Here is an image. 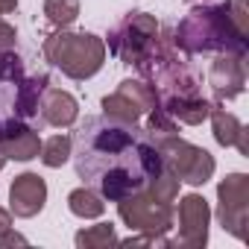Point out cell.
Returning a JSON list of instances; mask_svg holds the SVG:
<instances>
[{
  "mask_svg": "<svg viewBox=\"0 0 249 249\" xmlns=\"http://www.w3.org/2000/svg\"><path fill=\"white\" fill-rule=\"evenodd\" d=\"M234 147H237V153H240V156H249V129H246V126L240 129V135H237Z\"/></svg>",
  "mask_w": 249,
  "mask_h": 249,
  "instance_id": "d4e9b609",
  "label": "cell"
},
{
  "mask_svg": "<svg viewBox=\"0 0 249 249\" xmlns=\"http://www.w3.org/2000/svg\"><path fill=\"white\" fill-rule=\"evenodd\" d=\"M208 117H211L214 141H217L220 147H234V141H237V135H240V129H243V123H240L231 111H226L220 103H211Z\"/></svg>",
  "mask_w": 249,
  "mask_h": 249,
  "instance_id": "9a60e30c",
  "label": "cell"
},
{
  "mask_svg": "<svg viewBox=\"0 0 249 249\" xmlns=\"http://www.w3.org/2000/svg\"><path fill=\"white\" fill-rule=\"evenodd\" d=\"M47 85H50V76H47V73L24 76V82H21V88H18V97H15L12 114L21 117V120L38 117V103H41V94L47 91Z\"/></svg>",
  "mask_w": 249,
  "mask_h": 249,
  "instance_id": "5bb4252c",
  "label": "cell"
},
{
  "mask_svg": "<svg viewBox=\"0 0 249 249\" xmlns=\"http://www.w3.org/2000/svg\"><path fill=\"white\" fill-rule=\"evenodd\" d=\"M173 220H179V234L173 246H188V249H202L208 243V226H211V205L199 194H185L176 199Z\"/></svg>",
  "mask_w": 249,
  "mask_h": 249,
  "instance_id": "ba28073f",
  "label": "cell"
},
{
  "mask_svg": "<svg viewBox=\"0 0 249 249\" xmlns=\"http://www.w3.org/2000/svg\"><path fill=\"white\" fill-rule=\"evenodd\" d=\"M159 153H161V164L185 185L191 188H199L205 185L214 170H217V161L208 150L196 147V144H188L182 141L179 135H153Z\"/></svg>",
  "mask_w": 249,
  "mask_h": 249,
  "instance_id": "277c9868",
  "label": "cell"
},
{
  "mask_svg": "<svg viewBox=\"0 0 249 249\" xmlns=\"http://www.w3.org/2000/svg\"><path fill=\"white\" fill-rule=\"evenodd\" d=\"M6 47H18V30L0 18V50H6Z\"/></svg>",
  "mask_w": 249,
  "mask_h": 249,
  "instance_id": "7402d4cb",
  "label": "cell"
},
{
  "mask_svg": "<svg viewBox=\"0 0 249 249\" xmlns=\"http://www.w3.org/2000/svg\"><path fill=\"white\" fill-rule=\"evenodd\" d=\"M38 114H41L44 123H50V126L65 129V126H73V123H76V117H79V103H76L73 94L47 85V91L41 94V103H38Z\"/></svg>",
  "mask_w": 249,
  "mask_h": 249,
  "instance_id": "7c38bea8",
  "label": "cell"
},
{
  "mask_svg": "<svg viewBox=\"0 0 249 249\" xmlns=\"http://www.w3.org/2000/svg\"><path fill=\"white\" fill-rule=\"evenodd\" d=\"M44 15L56 30H68L79 18V0H44Z\"/></svg>",
  "mask_w": 249,
  "mask_h": 249,
  "instance_id": "d6986e66",
  "label": "cell"
},
{
  "mask_svg": "<svg viewBox=\"0 0 249 249\" xmlns=\"http://www.w3.org/2000/svg\"><path fill=\"white\" fill-rule=\"evenodd\" d=\"M173 44L188 53H237L246 56L249 50V33L234 21L231 12V0L223 3H211V6H194L179 27L170 30Z\"/></svg>",
  "mask_w": 249,
  "mask_h": 249,
  "instance_id": "7a4b0ae2",
  "label": "cell"
},
{
  "mask_svg": "<svg viewBox=\"0 0 249 249\" xmlns=\"http://www.w3.org/2000/svg\"><path fill=\"white\" fill-rule=\"evenodd\" d=\"M73 243L79 249H106V246H114L117 243V234H114V226L111 223H97V226H88V229L76 231Z\"/></svg>",
  "mask_w": 249,
  "mask_h": 249,
  "instance_id": "ac0fdd59",
  "label": "cell"
},
{
  "mask_svg": "<svg viewBox=\"0 0 249 249\" xmlns=\"http://www.w3.org/2000/svg\"><path fill=\"white\" fill-rule=\"evenodd\" d=\"M217 220L220 226L234 234L237 240H246L249 226V176L246 173H229L217 185Z\"/></svg>",
  "mask_w": 249,
  "mask_h": 249,
  "instance_id": "52a82bcc",
  "label": "cell"
},
{
  "mask_svg": "<svg viewBox=\"0 0 249 249\" xmlns=\"http://www.w3.org/2000/svg\"><path fill=\"white\" fill-rule=\"evenodd\" d=\"M68 208H71L73 217L94 220V217H100V214L106 211V202H103L100 194H94V191L85 185V188H76V191L68 194Z\"/></svg>",
  "mask_w": 249,
  "mask_h": 249,
  "instance_id": "e0dca14e",
  "label": "cell"
},
{
  "mask_svg": "<svg viewBox=\"0 0 249 249\" xmlns=\"http://www.w3.org/2000/svg\"><path fill=\"white\" fill-rule=\"evenodd\" d=\"M147 132L150 135H179V123L164 111V108H153L150 111V123H147Z\"/></svg>",
  "mask_w": 249,
  "mask_h": 249,
  "instance_id": "44dd1931",
  "label": "cell"
},
{
  "mask_svg": "<svg viewBox=\"0 0 249 249\" xmlns=\"http://www.w3.org/2000/svg\"><path fill=\"white\" fill-rule=\"evenodd\" d=\"M0 153L6 159H15V161H33L41 153V138L27 120H21L18 126L0 141Z\"/></svg>",
  "mask_w": 249,
  "mask_h": 249,
  "instance_id": "4fadbf2b",
  "label": "cell"
},
{
  "mask_svg": "<svg viewBox=\"0 0 249 249\" xmlns=\"http://www.w3.org/2000/svg\"><path fill=\"white\" fill-rule=\"evenodd\" d=\"M71 156L76 176L108 202H120L141 191L164 167L161 153L144 126L108 114L85 117L71 138Z\"/></svg>",
  "mask_w": 249,
  "mask_h": 249,
  "instance_id": "6da1fadb",
  "label": "cell"
},
{
  "mask_svg": "<svg viewBox=\"0 0 249 249\" xmlns=\"http://www.w3.org/2000/svg\"><path fill=\"white\" fill-rule=\"evenodd\" d=\"M103 114L114 117V120H123V123H138L144 117V108L129 97V94H123L120 88L108 97H103Z\"/></svg>",
  "mask_w": 249,
  "mask_h": 249,
  "instance_id": "2e32d148",
  "label": "cell"
},
{
  "mask_svg": "<svg viewBox=\"0 0 249 249\" xmlns=\"http://www.w3.org/2000/svg\"><path fill=\"white\" fill-rule=\"evenodd\" d=\"M41 164L44 167H62L68 159H71V138L68 135H53L41 144V153H38Z\"/></svg>",
  "mask_w": 249,
  "mask_h": 249,
  "instance_id": "ffe728a7",
  "label": "cell"
},
{
  "mask_svg": "<svg viewBox=\"0 0 249 249\" xmlns=\"http://www.w3.org/2000/svg\"><path fill=\"white\" fill-rule=\"evenodd\" d=\"M30 240L24 237V234H18V231H12V229H6L3 234H0V249H6V246H27Z\"/></svg>",
  "mask_w": 249,
  "mask_h": 249,
  "instance_id": "603a6c76",
  "label": "cell"
},
{
  "mask_svg": "<svg viewBox=\"0 0 249 249\" xmlns=\"http://www.w3.org/2000/svg\"><path fill=\"white\" fill-rule=\"evenodd\" d=\"M6 161H9V159H6L3 153H0V170H3V167H6Z\"/></svg>",
  "mask_w": 249,
  "mask_h": 249,
  "instance_id": "83f0119b",
  "label": "cell"
},
{
  "mask_svg": "<svg viewBox=\"0 0 249 249\" xmlns=\"http://www.w3.org/2000/svg\"><path fill=\"white\" fill-rule=\"evenodd\" d=\"M6 229H12V211H6V208H0V234H3Z\"/></svg>",
  "mask_w": 249,
  "mask_h": 249,
  "instance_id": "484cf974",
  "label": "cell"
},
{
  "mask_svg": "<svg viewBox=\"0 0 249 249\" xmlns=\"http://www.w3.org/2000/svg\"><path fill=\"white\" fill-rule=\"evenodd\" d=\"M185 3H196V0H185Z\"/></svg>",
  "mask_w": 249,
  "mask_h": 249,
  "instance_id": "f1b7e54d",
  "label": "cell"
},
{
  "mask_svg": "<svg viewBox=\"0 0 249 249\" xmlns=\"http://www.w3.org/2000/svg\"><path fill=\"white\" fill-rule=\"evenodd\" d=\"M106 41L94 33H71V30H56L53 36L44 38V59L59 68L68 79L85 82L94 73H100L106 62Z\"/></svg>",
  "mask_w": 249,
  "mask_h": 249,
  "instance_id": "3957f363",
  "label": "cell"
},
{
  "mask_svg": "<svg viewBox=\"0 0 249 249\" xmlns=\"http://www.w3.org/2000/svg\"><path fill=\"white\" fill-rule=\"evenodd\" d=\"M24 76H27V62L18 53V47L0 50V114H12Z\"/></svg>",
  "mask_w": 249,
  "mask_h": 249,
  "instance_id": "8fae6325",
  "label": "cell"
},
{
  "mask_svg": "<svg viewBox=\"0 0 249 249\" xmlns=\"http://www.w3.org/2000/svg\"><path fill=\"white\" fill-rule=\"evenodd\" d=\"M21 123V117H15V114H0V141H3L15 126Z\"/></svg>",
  "mask_w": 249,
  "mask_h": 249,
  "instance_id": "cb8c5ba5",
  "label": "cell"
},
{
  "mask_svg": "<svg viewBox=\"0 0 249 249\" xmlns=\"http://www.w3.org/2000/svg\"><path fill=\"white\" fill-rule=\"evenodd\" d=\"M246 56L237 53H217L208 71V85L214 88L217 100H234L246 91Z\"/></svg>",
  "mask_w": 249,
  "mask_h": 249,
  "instance_id": "9c48e42d",
  "label": "cell"
},
{
  "mask_svg": "<svg viewBox=\"0 0 249 249\" xmlns=\"http://www.w3.org/2000/svg\"><path fill=\"white\" fill-rule=\"evenodd\" d=\"M18 9V0H0V18L3 15H12Z\"/></svg>",
  "mask_w": 249,
  "mask_h": 249,
  "instance_id": "4316f807",
  "label": "cell"
},
{
  "mask_svg": "<svg viewBox=\"0 0 249 249\" xmlns=\"http://www.w3.org/2000/svg\"><path fill=\"white\" fill-rule=\"evenodd\" d=\"M173 211H176V202H164L147 185L117 202L120 220L132 231H147V234H167L173 229Z\"/></svg>",
  "mask_w": 249,
  "mask_h": 249,
  "instance_id": "8992f818",
  "label": "cell"
},
{
  "mask_svg": "<svg viewBox=\"0 0 249 249\" xmlns=\"http://www.w3.org/2000/svg\"><path fill=\"white\" fill-rule=\"evenodd\" d=\"M47 202V182L38 173H21L9 188V211L15 217H36Z\"/></svg>",
  "mask_w": 249,
  "mask_h": 249,
  "instance_id": "30bf717a",
  "label": "cell"
},
{
  "mask_svg": "<svg viewBox=\"0 0 249 249\" xmlns=\"http://www.w3.org/2000/svg\"><path fill=\"white\" fill-rule=\"evenodd\" d=\"M156 36H159L156 18L147 15V12H141V9H135V12H126V15L114 24V30L108 33L106 50L114 59H120L123 65H132L135 68L147 56V50L153 47Z\"/></svg>",
  "mask_w": 249,
  "mask_h": 249,
  "instance_id": "5b68a950",
  "label": "cell"
}]
</instances>
